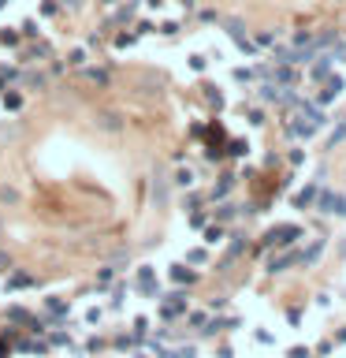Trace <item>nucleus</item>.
Returning a JSON list of instances; mask_svg holds the SVG:
<instances>
[{"mask_svg":"<svg viewBox=\"0 0 346 358\" xmlns=\"http://www.w3.org/2000/svg\"><path fill=\"white\" fill-rule=\"evenodd\" d=\"M313 202V187L309 190H302V194H298V205H302V209H305V205H309Z\"/></svg>","mask_w":346,"mask_h":358,"instance_id":"obj_6","label":"nucleus"},{"mask_svg":"<svg viewBox=\"0 0 346 358\" xmlns=\"http://www.w3.org/2000/svg\"><path fill=\"white\" fill-rule=\"evenodd\" d=\"M294 235H298V228H290V224H283V228H272V231H268V247H287Z\"/></svg>","mask_w":346,"mask_h":358,"instance_id":"obj_2","label":"nucleus"},{"mask_svg":"<svg viewBox=\"0 0 346 358\" xmlns=\"http://www.w3.org/2000/svg\"><path fill=\"white\" fill-rule=\"evenodd\" d=\"M343 86H346V82H343V78H339V75H335V78H328V86H324L320 101H335V97L343 94Z\"/></svg>","mask_w":346,"mask_h":358,"instance_id":"obj_4","label":"nucleus"},{"mask_svg":"<svg viewBox=\"0 0 346 358\" xmlns=\"http://www.w3.org/2000/svg\"><path fill=\"white\" fill-rule=\"evenodd\" d=\"M324 127V116L316 108H302L294 116V123H290V131H294V135H302V138H309V135H316V131Z\"/></svg>","mask_w":346,"mask_h":358,"instance_id":"obj_1","label":"nucleus"},{"mask_svg":"<svg viewBox=\"0 0 346 358\" xmlns=\"http://www.w3.org/2000/svg\"><path fill=\"white\" fill-rule=\"evenodd\" d=\"M290 358H309V351H302V347H294V351H290Z\"/></svg>","mask_w":346,"mask_h":358,"instance_id":"obj_7","label":"nucleus"},{"mask_svg":"<svg viewBox=\"0 0 346 358\" xmlns=\"http://www.w3.org/2000/svg\"><path fill=\"white\" fill-rule=\"evenodd\" d=\"M324 213H346V198L343 194H324Z\"/></svg>","mask_w":346,"mask_h":358,"instance_id":"obj_3","label":"nucleus"},{"mask_svg":"<svg viewBox=\"0 0 346 358\" xmlns=\"http://www.w3.org/2000/svg\"><path fill=\"white\" fill-rule=\"evenodd\" d=\"M331 60H335V56H320V60H316V64H313V78H324V75H328V71H331Z\"/></svg>","mask_w":346,"mask_h":358,"instance_id":"obj_5","label":"nucleus"}]
</instances>
